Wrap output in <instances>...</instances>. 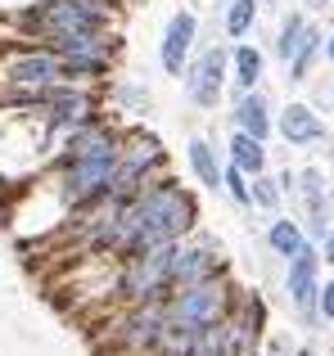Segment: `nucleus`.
Masks as SVG:
<instances>
[{
    "mask_svg": "<svg viewBox=\"0 0 334 356\" xmlns=\"http://www.w3.org/2000/svg\"><path fill=\"white\" fill-rule=\"evenodd\" d=\"M172 252H176V239L122 252V280H118V293L132 298L136 307H141V302H167V293H172Z\"/></svg>",
    "mask_w": 334,
    "mask_h": 356,
    "instance_id": "obj_1",
    "label": "nucleus"
},
{
    "mask_svg": "<svg viewBox=\"0 0 334 356\" xmlns=\"http://www.w3.org/2000/svg\"><path fill=\"white\" fill-rule=\"evenodd\" d=\"M163 316L181 330H203V325L221 321L226 316V289L217 280H203V284H185L176 293H167Z\"/></svg>",
    "mask_w": 334,
    "mask_h": 356,
    "instance_id": "obj_2",
    "label": "nucleus"
},
{
    "mask_svg": "<svg viewBox=\"0 0 334 356\" xmlns=\"http://www.w3.org/2000/svg\"><path fill=\"white\" fill-rule=\"evenodd\" d=\"M113 167H118V145L113 149H100V154H86V158H72V163H68V176H63V199H68L72 208L109 199Z\"/></svg>",
    "mask_w": 334,
    "mask_h": 356,
    "instance_id": "obj_3",
    "label": "nucleus"
},
{
    "mask_svg": "<svg viewBox=\"0 0 334 356\" xmlns=\"http://www.w3.org/2000/svg\"><path fill=\"white\" fill-rule=\"evenodd\" d=\"M118 339H122V348L132 352V356L159 352V339H163V302H141L132 316H127V325L118 330Z\"/></svg>",
    "mask_w": 334,
    "mask_h": 356,
    "instance_id": "obj_4",
    "label": "nucleus"
},
{
    "mask_svg": "<svg viewBox=\"0 0 334 356\" xmlns=\"http://www.w3.org/2000/svg\"><path fill=\"white\" fill-rule=\"evenodd\" d=\"M217 270H221V261H217L212 248H176L172 252V289L217 280Z\"/></svg>",
    "mask_w": 334,
    "mask_h": 356,
    "instance_id": "obj_5",
    "label": "nucleus"
},
{
    "mask_svg": "<svg viewBox=\"0 0 334 356\" xmlns=\"http://www.w3.org/2000/svg\"><path fill=\"white\" fill-rule=\"evenodd\" d=\"M5 77L18 81V86H50V81L59 77V59H54L50 50H32V54H23V59L9 63Z\"/></svg>",
    "mask_w": 334,
    "mask_h": 356,
    "instance_id": "obj_6",
    "label": "nucleus"
},
{
    "mask_svg": "<svg viewBox=\"0 0 334 356\" xmlns=\"http://www.w3.org/2000/svg\"><path fill=\"white\" fill-rule=\"evenodd\" d=\"M221 68H226V54H221V50H208V54L199 59V68H194V77H190V99H194V104H203V108L217 104Z\"/></svg>",
    "mask_w": 334,
    "mask_h": 356,
    "instance_id": "obj_7",
    "label": "nucleus"
},
{
    "mask_svg": "<svg viewBox=\"0 0 334 356\" xmlns=\"http://www.w3.org/2000/svg\"><path fill=\"white\" fill-rule=\"evenodd\" d=\"M312 50H317V32H312L303 18H289V23H285V36H280V54H285V63H289L294 77L308 68Z\"/></svg>",
    "mask_w": 334,
    "mask_h": 356,
    "instance_id": "obj_8",
    "label": "nucleus"
},
{
    "mask_svg": "<svg viewBox=\"0 0 334 356\" xmlns=\"http://www.w3.org/2000/svg\"><path fill=\"white\" fill-rule=\"evenodd\" d=\"M289 293L299 307H312V298H317V252L303 243L299 252H294V266H289Z\"/></svg>",
    "mask_w": 334,
    "mask_h": 356,
    "instance_id": "obj_9",
    "label": "nucleus"
},
{
    "mask_svg": "<svg viewBox=\"0 0 334 356\" xmlns=\"http://www.w3.org/2000/svg\"><path fill=\"white\" fill-rule=\"evenodd\" d=\"M190 41H194V14H176L167 23V41H163V68L167 72H181Z\"/></svg>",
    "mask_w": 334,
    "mask_h": 356,
    "instance_id": "obj_10",
    "label": "nucleus"
},
{
    "mask_svg": "<svg viewBox=\"0 0 334 356\" xmlns=\"http://www.w3.org/2000/svg\"><path fill=\"white\" fill-rule=\"evenodd\" d=\"M45 104L54 108V122L59 127H81V122H90V99L77 95V90H50V95H41Z\"/></svg>",
    "mask_w": 334,
    "mask_h": 356,
    "instance_id": "obj_11",
    "label": "nucleus"
},
{
    "mask_svg": "<svg viewBox=\"0 0 334 356\" xmlns=\"http://www.w3.org/2000/svg\"><path fill=\"white\" fill-rule=\"evenodd\" d=\"M280 131H285V140H294V145H308V140H321V136H326V127L317 122V113H312V108H303V104H289V108H285Z\"/></svg>",
    "mask_w": 334,
    "mask_h": 356,
    "instance_id": "obj_12",
    "label": "nucleus"
},
{
    "mask_svg": "<svg viewBox=\"0 0 334 356\" xmlns=\"http://www.w3.org/2000/svg\"><path fill=\"white\" fill-rule=\"evenodd\" d=\"M235 118H239V127H244V136H253V140H267V131H271L267 108H262V99H257V95H244V99H239Z\"/></svg>",
    "mask_w": 334,
    "mask_h": 356,
    "instance_id": "obj_13",
    "label": "nucleus"
},
{
    "mask_svg": "<svg viewBox=\"0 0 334 356\" xmlns=\"http://www.w3.org/2000/svg\"><path fill=\"white\" fill-rule=\"evenodd\" d=\"M230 158H235V167H239V172H262V163H267V158H262V140H253V136H244V131H239V136L235 140H230Z\"/></svg>",
    "mask_w": 334,
    "mask_h": 356,
    "instance_id": "obj_14",
    "label": "nucleus"
},
{
    "mask_svg": "<svg viewBox=\"0 0 334 356\" xmlns=\"http://www.w3.org/2000/svg\"><path fill=\"white\" fill-rule=\"evenodd\" d=\"M271 248L285 252V257H294V252L303 248V230L294 226V221H276L271 226Z\"/></svg>",
    "mask_w": 334,
    "mask_h": 356,
    "instance_id": "obj_15",
    "label": "nucleus"
},
{
    "mask_svg": "<svg viewBox=\"0 0 334 356\" xmlns=\"http://www.w3.org/2000/svg\"><path fill=\"white\" fill-rule=\"evenodd\" d=\"M235 68H239V86L253 90V81L262 77V54L248 50V45H239V50H235Z\"/></svg>",
    "mask_w": 334,
    "mask_h": 356,
    "instance_id": "obj_16",
    "label": "nucleus"
},
{
    "mask_svg": "<svg viewBox=\"0 0 334 356\" xmlns=\"http://www.w3.org/2000/svg\"><path fill=\"white\" fill-rule=\"evenodd\" d=\"M190 163H194V172H199V181L217 190V163H212V149L203 145V140H194V145H190Z\"/></svg>",
    "mask_w": 334,
    "mask_h": 356,
    "instance_id": "obj_17",
    "label": "nucleus"
},
{
    "mask_svg": "<svg viewBox=\"0 0 334 356\" xmlns=\"http://www.w3.org/2000/svg\"><path fill=\"white\" fill-rule=\"evenodd\" d=\"M253 0H230V14H226V32L230 36H244L248 27H253Z\"/></svg>",
    "mask_w": 334,
    "mask_h": 356,
    "instance_id": "obj_18",
    "label": "nucleus"
},
{
    "mask_svg": "<svg viewBox=\"0 0 334 356\" xmlns=\"http://www.w3.org/2000/svg\"><path fill=\"white\" fill-rule=\"evenodd\" d=\"M248 199H257V203H262V208H276V199H280V194H276V185H271V181H257Z\"/></svg>",
    "mask_w": 334,
    "mask_h": 356,
    "instance_id": "obj_19",
    "label": "nucleus"
},
{
    "mask_svg": "<svg viewBox=\"0 0 334 356\" xmlns=\"http://www.w3.org/2000/svg\"><path fill=\"white\" fill-rule=\"evenodd\" d=\"M226 185H230V194H235L239 203H248V185H244V172H239V167H230V172H226Z\"/></svg>",
    "mask_w": 334,
    "mask_h": 356,
    "instance_id": "obj_20",
    "label": "nucleus"
},
{
    "mask_svg": "<svg viewBox=\"0 0 334 356\" xmlns=\"http://www.w3.org/2000/svg\"><path fill=\"white\" fill-rule=\"evenodd\" d=\"M317 293H321V312H326L330 321H334V284H326V289H317Z\"/></svg>",
    "mask_w": 334,
    "mask_h": 356,
    "instance_id": "obj_21",
    "label": "nucleus"
},
{
    "mask_svg": "<svg viewBox=\"0 0 334 356\" xmlns=\"http://www.w3.org/2000/svg\"><path fill=\"white\" fill-rule=\"evenodd\" d=\"M326 257L334 261V230H330V235H326Z\"/></svg>",
    "mask_w": 334,
    "mask_h": 356,
    "instance_id": "obj_22",
    "label": "nucleus"
},
{
    "mask_svg": "<svg viewBox=\"0 0 334 356\" xmlns=\"http://www.w3.org/2000/svg\"><path fill=\"white\" fill-rule=\"evenodd\" d=\"M330 59H334V41H330Z\"/></svg>",
    "mask_w": 334,
    "mask_h": 356,
    "instance_id": "obj_23",
    "label": "nucleus"
}]
</instances>
